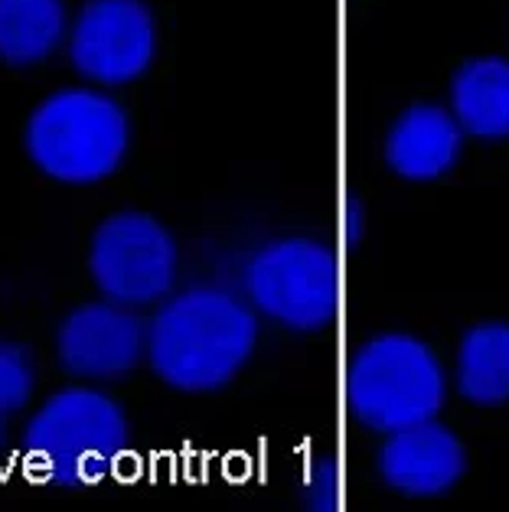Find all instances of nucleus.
<instances>
[{
  "instance_id": "f257e3e1",
  "label": "nucleus",
  "mask_w": 509,
  "mask_h": 512,
  "mask_svg": "<svg viewBox=\"0 0 509 512\" xmlns=\"http://www.w3.org/2000/svg\"><path fill=\"white\" fill-rule=\"evenodd\" d=\"M258 346V314L226 287L196 284L167 294L147 320L154 376L186 395L219 392L248 366Z\"/></svg>"
},
{
  "instance_id": "f03ea898",
  "label": "nucleus",
  "mask_w": 509,
  "mask_h": 512,
  "mask_svg": "<svg viewBox=\"0 0 509 512\" xmlns=\"http://www.w3.org/2000/svg\"><path fill=\"white\" fill-rule=\"evenodd\" d=\"M128 418L95 385L49 395L23 428V460L40 483L82 490L108 480L128 451Z\"/></svg>"
},
{
  "instance_id": "7ed1b4c3",
  "label": "nucleus",
  "mask_w": 509,
  "mask_h": 512,
  "mask_svg": "<svg viewBox=\"0 0 509 512\" xmlns=\"http://www.w3.org/2000/svg\"><path fill=\"white\" fill-rule=\"evenodd\" d=\"M23 144L33 167L69 186L102 183L131 147V121L108 92L56 89L30 111Z\"/></svg>"
},
{
  "instance_id": "20e7f679",
  "label": "nucleus",
  "mask_w": 509,
  "mask_h": 512,
  "mask_svg": "<svg viewBox=\"0 0 509 512\" xmlns=\"http://www.w3.org/2000/svg\"><path fill=\"white\" fill-rule=\"evenodd\" d=\"M448 376L438 353L412 333H379L346 366V411L366 431L392 434L438 418Z\"/></svg>"
},
{
  "instance_id": "39448f33",
  "label": "nucleus",
  "mask_w": 509,
  "mask_h": 512,
  "mask_svg": "<svg viewBox=\"0 0 509 512\" xmlns=\"http://www.w3.org/2000/svg\"><path fill=\"white\" fill-rule=\"evenodd\" d=\"M245 301L291 333L327 330L340 307V265L333 248L291 235L258 245L242 271Z\"/></svg>"
},
{
  "instance_id": "423d86ee",
  "label": "nucleus",
  "mask_w": 509,
  "mask_h": 512,
  "mask_svg": "<svg viewBox=\"0 0 509 512\" xmlns=\"http://www.w3.org/2000/svg\"><path fill=\"white\" fill-rule=\"evenodd\" d=\"M180 271L177 239L160 219L124 209L98 222L89 245V274L105 301L151 307L173 291Z\"/></svg>"
},
{
  "instance_id": "0eeeda50",
  "label": "nucleus",
  "mask_w": 509,
  "mask_h": 512,
  "mask_svg": "<svg viewBox=\"0 0 509 512\" xmlns=\"http://www.w3.org/2000/svg\"><path fill=\"white\" fill-rule=\"evenodd\" d=\"M157 56V23L144 0H85L69 27V62L85 82H138Z\"/></svg>"
},
{
  "instance_id": "6e6552de",
  "label": "nucleus",
  "mask_w": 509,
  "mask_h": 512,
  "mask_svg": "<svg viewBox=\"0 0 509 512\" xmlns=\"http://www.w3.org/2000/svg\"><path fill=\"white\" fill-rule=\"evenodd\" d=\"M144 349L147 323L134 314V307L115 301L76 307L56 333L59 366L82 382H118L131 376Z\"/></svg>"
},
{
  "instance_id": "1a4fd4ad",
  "label": "nucleus",
  "mask_w": 509,
  "mask_h": 512,
  "mask_svg": "<svg viewBox=\"0 0 509 512\" xmlns=\"http://www.w3.org/2000/svg\"><path fill=\"white\" fill-rule=\"evenodd\" d=\"M379 480L389 490L431 499L451 493L467 473V451L448 424L441 421H418L386 434L376 454Z\"/></svg>"
},
{
  "instance_id": "9d476101",
  "label": "nucleus",
  "mask_w": 509,
  "mask_h": 512,
  "mask_svg": "<svg viewBox=\"0 0 509 512\" xmlns=\"http://www.w3.org/2000/svg\"><path fill=\"white\" fill-rule=\"evenodd\" d=\"M464 131L451 108L418 102L408 105L392 121L386 134V167L408 183H431L441 180L457 167L464 154Z\"/></svg>"
},
{
  "instance_id": "9b49d317",
  "label": "nucleus",
  "mask_w": 509,
  "mask_h": 512,
  "mask_svg": "<svg viewBox=\"0 0 509 512\" xmlns=\"http://www.w3.org/2000/svg\"><path fill=\"white\" fill-rule=\"evenodd\" d=\"M451 115L477 141H509V59L474 56L451 76Z\"/></svg>"
},
{
  "instance_id": "f8f14e48",
  "label": "nucleus",
  "mask_w": 509,
  "mask_h": 512,
  "mask_svg": "<svg viewBox=\"0 0 509 512\" xmlns=\"http://www.w3.org/2000/svg\"><path fill=\"white\" fill-rule=\"evenodd\" d=\"M454 385L464 402L500 408L509 402V323L483 320L464 330L454 359Z\"/></svg>"
},
{
  "instance_id": "ddd939ff",
  "label": "nucleus",
  "mask_w": 509,
  "mask_h": 512,
  "mask_svg": "<svg viewBox=\"0 0 509 512\" xmlns=\"http://www.w3.org/2000/svg\"><path fill=\"white\" fill-rule=\"evenodd\" d=\"M62 0H0V62L14 69L40 66L66 40Z\"/></svg>"
},
{
  "instance_id": "4468645a",
  "label": "nucleus",
  "mask_w": 509,
  "mask_h": 512,
  "mask_svg": "<svg viewBox=\"0 0 509 512\" xmlns=\"http://www.w3.org/2000/svg\"><path fill=\"white\" fill-rule=\"evenodd\" d=\"M36 389V366L30 349L14 340H0V418L14 415L30 402Z\"/></svg>"
},
{
  "instance_id": "2eb2a0df",
  "label": "nucleus",
  "mask_w": 509,
  "mask_h": 512,
  "mask_svg": "<svg viewBox=\"0 0 509 512\" xmlns=\"http://www.w3.org/2000/svg\"><path fill=\"white\" fill-rule=\"evenodd\" d=\"M301 499L307 509H317V512H333L340 506V470H337V460H317L310 467L307 480H304V490Z\"/></svg>"
},
{
  "instance_id": "dca6fc26",
  "label": "nucleus",
  "mask_w": 509,
  "mask_h": 512,
  "mask_svg": "<svg viewBox=\"0 0 509 512\" xmlns=\"http://www.w3.org/2000/svg\"><path fill=\"white\" fill-rule=\"evenodd\" d=\"M343 239L350 248H356L366 239V206L359 196L343 199Z\"/></svg>"
},
{
  "instance_id": "f3484780",
  "label": "nucleus",
  "mask_w": 509,
  "mask_h": 512,
  "mask_svg": "<svg viewBox=\"0 0 509 512\" xmlns=\"http://www.w3.org/2000/svg\"><path fill=\"white\" fill-rule=\"evenodd\" d=\"M0 447H4V428H0Z\"/></svg>"
}]
</instances>
